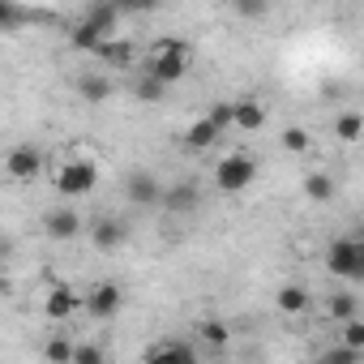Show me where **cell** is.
Wrapping results in <instances>:
<instances>
[{"instance_id":"cell-14","label":"cell","mask_w":364,"mask_h":364,"mask_svg":"<svg viewBox=\"0 0 364 364\" xmlns=\"http://www.w3.org/2000/svg\"><path fill=\"white\" fill-rule=\"evenodd\" d=\"M219 133H223V129H219L210 116H198V120L185 124V146H189V150H210V146L219 141Z\"/></svg>"},{"instance_id":"cell-18","label":"cell","mask_w":364,"mask_h":364,"mask_svg":"<svg viewBox=\"0 0 364 364\" xmlns=\"http://www.w3.org/2000/svg\"><path fill=\"white\" fill-rule=\"evenodd\" d=\"M99 56H103V65H112V69H129L137 52H133V43H129V39H112V43H103V48H99Z\"/></svg>"},{"instance_id":"cell-24","label":"cell","mask_w":364,"mask_h":364,"mask_svg":"<svg viewBox=\"0 0 364 364\" xmlns=\"http://www.w3.org/2000/svg\"><path fill=\"white\" fill-rule=\"evenodd\" d=\"M73 343L69 338H48L43 343V360H52V364H73Z\"/></svg>"},{"instance_id":"cell-19","label":"cell","mask_w":364,"mask_h":364,"mask_svg":"<svg viewBox=\"0 0 364 364\" xmlns=\"http://www.w3.org/2000/svg\"><path fill=\"white\" fill-rule=\"evenodd\" d=\"M198 334H202V343L215 347V351H223V347L232 343V330H228V321H219V317H206V321L198 326Z\"/></svg>"},{"instance_id":"cell-17","label":"cell","mask_w":364,"mask_h":364,"mask_svg":"<svg viewBox=\"0 0 364 364\" xmlns=\"http://www.w3.org/2000/svg\"><path fill=\"white\" fill-rule=\"evenodd\" d=\"M146 360H198V347L180 343V338H167V343H154L146 351Z\"/></svg>"},{"instance_id":"cell-5","label":"cell","mask_w":364,"mask_h":364,"mask_svg":"<svg viewBox=\"0 0 364 364\" xmlns=\"http://www.w3.org/2000/svg\"><path fill=\"white\" fill-rule=\"evenodd\" d=\"M326 270L334 279H364V240H334L326 249Z\"/></svg>"},{"instance_id":"cell-28","label":"cell","mask_w":364,"mask_h":364,"mask_svg":"<svg viewBox=\"0 0 364 364\" xmlns=\"http://www.w3.org/2000/svg\"><path fill=\"white\" fill-rule=\"evenodd\" d=\"M364 351H355V347H347V343H338V347H330L321 360H330V364H351V360H360Z\"/></svg>"},{"instance_id":"cell-8","label":"cell","mask_w":364,"mask_h":364,"mask_svg":"<svg viewBox=\"0 0 364 364\" xmlns=\"http://www.w3.org/2000/svg\"><path fill=\"white\" fill-rule=\"evenodd\" d=\"M77 309H86V296L73 291L69 283H60V287H52V291L43 296V313H48L52 321H69Z\"/></svg>"},{"instance_id":"cell-10","label":"cell","mask_w":364,"mask_h":364,"mask_svg":"<svg viewBox=\"0 0 364 364\" xmlns=\"http://www.w3.org/2000/svg\"><path fill=\"white\" fill-rule=\"evenodd\" d=\"M124 198H129L133 206H163V185H159L150 171H133V176L124 180Z\"/></svg>"},{"instance_id":"cell-15","label":"cell","mask_w":364,"mask_h":364,"mask_svg":"<svg viewBox=\"0 0 364 364\" xmlns=\"http://www.w3.org/2000/svg\"><path fill=\"white\" fill-rule=\"evenodd\" d=\"M232 112H236V129H245V133H257L266 124V107L257 99H236Z\"/></svg>"},{"instance_id":"cell-31","label":"cell","mask_w":364,"mask_h":364,"mask_svg":"<svg viewBox=\"0 0 364 364\" xmlns=\"http://www.w3.org/2000/svg\"><path fill=\"white\" fill-rule=\"evenodd\" d=\"M103 355H107L103 347H90V343H86V347H77V351H73V364H99Z\"/></svg>"},{"instance_id":"cell-16","label":"cell","mask_w":364,"mask_h":364,"mask_svg":"<svg viewBox=\"0 0 364 364\" xmlns=\"http://www.w3.org/2000/svg\"><path fill=\"white\" fill-rule=\"evenodd\" d=\"M77 99H86V103H107V99H112V82H107L103 73H82V77H77Z\"/></svg>"},{"instance_id":"cell-7","label":"cell","mask_w":364,"mask_h":364,"mask_svg":"<svg viewBox=\"0 0 364 364\" xmlns=\"http://www.w3.org/2000/svg\"><path fill=\"white\" fill-rule=\"evenodd\" d=\"M5 171H9L14 180H35V176L43 171V150H39V146H31V141L14 146V150H9V159H5Z\"/></svg>"},{"instance_id":"cell-13","label":"cell","mask_w":364,"mask_h":364,"mask_svg":"<svg viewBox=\"0 0 364 364\" xmlns=\"http://www.w3.org/2000/svg\"><path fill=\"white\" fill-rule=\"evenodd\" d=\"M274 309H279V313H287V317H304V313L313 309V296H309V287L287 283V287H279V291H274Z\"/></svg>"},{"instance_id":"cell-25","label":"cell","mask_w":364,"mask_h":364,"mask_svg":"<svg viewBox=\"0 0 364 364\" xmlns=\"http://www.w3.org/2000/svg\"><path fill=\"white\" fill-rule=\"evenodd\" d=\"M355 313H360V300H355V296H347V291L330 296V317H334V321H347V317H355Z\"/></svg>"},{"instance_id":"cell-23","label":"cell","mask_w":364,"mask_h":364,"mask_svg":"<svg viewBox=\"0 0 364 364\" xmlns=\"http://www.w3.org/2000/svg\"><path fill=\"white\" fill-rule=\"evenodd\" d=\"M279 141H283V150H287V154H309V150H313V133H309V129H300V124H287Z\"/></svg>"},{"instance_id":"cell-3","label":"cell","mask_w":364,"mask_h":364,"mask_svg":"<svg viewBox=\"0 0 364 364\" xmlns=\"http://www.w3.org/2000/svg\"><path fill=\"white\" fill-rule=\"evenodd\" d=\"M210 180H215V189L223 198H240V193H249V185L257 180V159L245 154V150H236V154H228V159L215 163V176Z\"/></svg>"},{"instance_id":"cell-21","label":"cell","mask_w":364,"mask_h":364,"mask_svg":"<svg viewBox=\"0 0 364 364\" xmlns=\"http://www.w3.org/2000/svg\"><path fill=\"white\" fill-rule=\"evenodd\" d=\"M163 90H167V82H163V77H154L150 69L133 82V95H137L141 103H159V99H163Z\"/></svg>"},{"instance_id":"cell-27","label":"cell","mask_w":364,"mask_h":364,"mask_svg":"<svg viewBox=\"0 0 364 364\" xmlns=\"http://www.w3.org/2000/svg\"><path fill=\"white\" fill-rule=\"evenodd\" d=\"M232 5H236V14H240L245 22H257V18H266L270 0H232Z\"/></svg>"},{"instance_id":"cell-4","label":"cell","mask_w":364,"mask_h":364,"mask_svg":"<svg viewBox=\"0 0 364 364\" xmlns=\"http://www.w3.org/2000/svg\"><path fill=\"white\" fill-rule=\"evenodd\" d=\"M99 189V167L90 159H65L56 167V193L60 198H90Z\"/></svg>"},{"instance_id":"cell-9","label":"cell","mask_w":364,"mask_h":364,"mask_svg":"<svg viewBox=\"0 0 364 364\" xmlns=\"http://www.w3.org/2000/svg\"><path fill=\"white\" fill-rule=\"evenodd\" d=\"M202 206V189L193 185V180H176V185H163V210L171 215H189Z\"/></svg>"},{"instance_id":"cell-1","label":"cell","mask_w":364,"mask_h":364,"mask_svg":"<svg viewBox=\"0 0 364 364\" xmlns=\"http://www.w3.org/2000/svg\"><path fill=\"white\" fill-rule=\"evenodd\" d=\"M116 14H120V5H99V0H90V9H86V18L73 26V48L77 52H95L99 56V48L103 43H112L116 39Z\"/></svg>"},{"instance_id":"cell-29","label":"cell","mask_w":364,"mask_h":364,"mask_svg":"<svg viewBox=\"0 0 364 364\" xmlns=\"http://www.w3.org/2000/svg\"><path fill=\"white\" fill-rule=\"evenodd\" d=\"M167 0H120V9L124 14H154V9H163Z\"/></svg>"},{"instance_id":"cell-2","label":"cell","mask_w":364,"mask_h":364,"mask_svg":"<svg viewBox=\"0 0 364 364\" xmlns=\"http://www.w3.org/2000/svg\"><path fill=\"white\" fill-rule=\"evenodd\" d=\"M146 69L171 86V82H180V77L193 69V48H189L185 39H159V43H150V52H146Z\"/></svg>"},{"instance_id":"cell-6","label":"cell","mask_w":364,"mask_h":364,"mask_svg":"<svg viewBox=\"0 0 364 364\" xmlns=\"http://www.w3.org/2000/svg\"><path fill=\"white\" fill-rule=\"evenodd\" d=\"M120 304H124L120 283H95V287L86 291V313H90L95 321H112V317L120 313Z\"/></svg>"},{"instance_id":"cell-32","label":"cell","mask_w":364,"mask_h":364,"mask_svg":"<svg viewBox=\"0 0 364 364\" xmlns=\"http://www.w3.org/2000/svg\"><path fill=\"white\" fill-rule=\"evenodd\" d=\"M99 5H120V0H99Z\"/></svg>"},{"instance_id":"cell-26","label":"cell","mask_w":364,"mask_h":364,"mask_svg":"<svg viewBox=\"0 0 364 364\" xmlns=\"http://www.w3.org/2000/svg\"><path fill=\"white\" fill-rule=\"evenodd\" d=\"M338 334H343V343H347V347H355V351H364V317H360V313H355V317H347Z\"/></svg>"},{"instance_id":"cell-30","label":"cell","mask_w":364,"mask_h":364,"mask_svg":"<svg viewBox=\"0 0 364 364\" xmlns=\"http://www.w3.org/2000/svg\"><path fill=\"white\" fill-rule=\"evenodd\" d=\"M206 116H210L219 129H232V124H236V112H232V103H219V107H210Z\"/></svg>"},{"instance_id":"cell-12","label":"cell","mask_w":364,"mask_h":364,"mask_svg":"<svg viewBox=\"0 0 364 364\" xmlns=\"http://www.w3.org/2000/svg\"><path fill=\"white\" fill-rule=\"evenodd\" d=\"M43 232H48L52 240H73V236L82 232V215L69 210V206H56V210L43 215Z\"/></svg>"},{"instance_id":"cell-20","label":"cell","mask_w":364,"mask_h":364,"mask_svg":"<svg viewBox=\"0 0 364 364\" xmlns=\"http://www.w3.org/2000/svg\"><path fill=\"white\" fill-rule=\"evenodd\" d=\"M304 193H309V202H330L334 198V180L326 171H309L304 176Z\"/></svg>"},{"instance_id":"cell-11","label":"cell","mask_w":364,"mask_h":364,"mask_svg":"<svg viewBox=\"0 0 364 364\" xmlns=\"http://www.w3.org/2000/svg\"><path fill=\"white\" fill-rule=\"evenodd\" d=\"M124 236H129V228H124L116 215H99V219L90 223V240H95V249H103V253L120 249V245H124Z\"/></svg>"},{"instance_id":"cell-22","label":"cell","mask_w":364,"mask_h":364,"mask_svg":"<svg viewBox=\"0 0 364 364\" xmlns=\"http://www.w3.org/2000/svg\"><path fill=\"white\" fill-rule=\"evenodd\" d=\"M334 137H338V141H360V137H364V116H360V112H343V116L334 120Z\"/></svg>"}]
</instances>
